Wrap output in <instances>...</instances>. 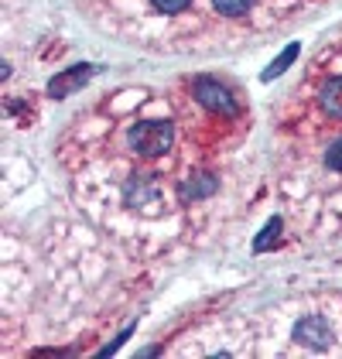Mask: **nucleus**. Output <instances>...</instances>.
Here are the masks:
<instances>
[{"label": "nucleus", "mask_w": 342, "mask_h": 359, "mask_svg": "<svg viewBox=\"0 0 342 359\" xmlns=\"http://www.w3.org/2000/svg\"><path fill=\"white\" fill-rule=\"evenodd\" d=\"M318 103H322V110L329 113L332 120H342V76H336V79H329L322 86Z\"/></svg>", "instance_id": "39448f33"}, {"label": "nucleus", "mask_w": 342, "mask_h": 359, "mask_svg": "<svg viewBox=\"0 0 342 359\" xmlns=\"http://www.w3.org/2000/svg\"><path fill=\"white\" fill-rule=\"evenodd\" d=\"M216 189H219L216 175H196V178L182 189V198H185V202H199V198H205V195H212Z\"/></svg>", "instance_id": "423d86ee"}, {"label": "nucleus", "mask_w": 342, "mask_h": 359, "mask_svg": "<svg viewBox=\"0 0 342 359\" xmlns=\"http://www.w3.org/2000/svg\"><path fill=\"white\" fill-rule=\"evenodd\" d=\"M89 76H93V65H72V69L58 72L55 79L48 83V93H52V96H69V93H76Z\"/></svg>", "instance_id": "20e7f679"}, {"label": "nucleus", "mask_w": 342, "mask_h": 359, "mask_svg": "<svg viewBox=\"0 0 342 359\" xmlns=\"http://www.w3.org/2000/svg\"><path fill=\"white\" fill-rule=\"evenodd\" d=\"M212 7L219 14H226V18H240V14H247L254 7V0H212Z\"/></svg>", "instance_id": "0eeeda50"}, {"label": "nucleus", "mask_w": 342, "mask_h": 359, "mask_svg": "<svg viewBox=\"0 0 342 359\" xmlns=\"http://www.w3.org/2000/svg\"><path fill=\"white\" fill-rule=\"evenodd\" d=\"M332 322L325 315H305L298 325H294V339L312 346V349H329L332 346Z\"/></svg>", "instance_id": "7ed1b4c3"}, {"label": "nucleus", "mask_w": 342, "mask_h": 359, "mask_svg": "<svg viewBox=\"0 0 342 359\" xmlns=\"http://www.w3.org/2000/svg\"><path fill=\"white\" fill-rule=\"evenodd\" d=\"M278 233H281V219H271L267 226H264V233H260V240L254 243L256 253H264V250L271 247V240H278Z\"/></svg>", "instance_id": "1a4fd4ad"}, {"label": "nucleus", "mask_w": 342, "mask_h": 359, "mask_svg": "<svg viewBox=\"0 0 342 359\" xmlns=\"http://www.w3.org/2000/svg\"><path fill=\"white\" fill-rule=\"evenodd\" d=\"M298 52H301L298 45H287V48H285V55H281L278 62H274V65H271V69H267V72H264V79H274V76H281V72H285L287 65H291V62L298 58Z\"/></svg>", "instance_id": "6e6552de"}, {"label": "nucleus", "mask_w": 342, "mask_h": 359, "mask_svg": "<svg viewBox=\"0 0 342 359\" xmlns=\"http://www.w3.org/2000/svg\"><path fill=\"white\" fill-rule=\"evenodd\" d=\"M127 144L144 158H158L175 144V127H171V120H141L130 127Z\"/></svg>", "instance_id": "f257e3e1"}, {"label": "nucleus", "mask_w": 342, "mask_h": 359, "mask_svg": "<svg viewBox=\"0 0 342 359\" xmlns=\"http://www.w3.org/2000/svg\"><path fill=\"white\" fill-rule=\"evenodd\" d=\"M196 100H199L202 107L209 113H223V116H240V107H236V100H233V93H229L226 86H219L216 79H196Z\"/></svg>", "instance_id": "f03ea898"}, {"label": "nucleus", "mask_w": 342, "mask_h": 359, "mask_svg": "<svg viewBox=\"0 0 342 359\" xmlns=\"http://www.w3.org/2000/svg\"><path fill=\"white\" fill-rule=\"evenodd\" d=\"M161 14H182V11H189V4L192 0H151Z\"/></svg>", "instance_id": "9b49d317"}, {"label": "nucleus", "mask_w": 342, "mask_h": 359, "mask_svg": "<svg viewBox=\"0 0 342 359\" xmlns=\"http://www.w3.org/2000/svg\"><path fill=\"white\" fill-rule=\"evenodd\" d=\"M325 168L336 171V175H342V140L329 144V151H325Z\"/></svg>", "instance_id": "9d476101"}]
</instances>
